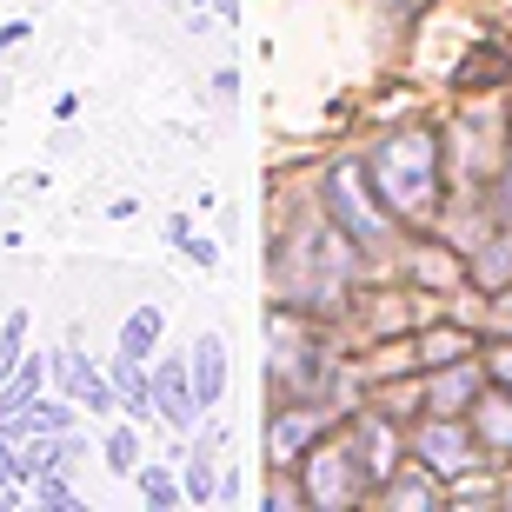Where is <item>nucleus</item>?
Returning <instances> with one entry per match:
<instances>
[{
	"instance_id": "31",
	"label": "nucleus",
	"mask_w": 512,
	"mask_h": 512,
	"mask_svg": "<svg viewBox=\"0 0 512 512\" xmlns=\"http://www.w3.org/2000/svg\"><path fill=\"white\" fill-rule=\"evenodd\" d=\"M233 7H240V0H207V14H220V20H233Z\"/></svg>"
},
{
	"instance_id": "2",
	"label": "nucleus",
	"mask_w": 512,
	"mask_h": 512,
	"mask_svg": "<svg viewBox=\"0 0 512 512\" xmlns=\"http://www.w3.org/2000/svg\"><path fill=\"white\" fill-rule=\"evenodd\" d=\"M346 280H353V240L340 227L300 240V253H286V293L300 306H340Z\"/></svg>"
},
{
	"instance_id": "32",
	"label": "nucleus",
	"mask_w": 512,
	"mask_h": 512,
	"mask_svg": "<svg viewBox=\"0 0 512 512\" xmlns=\"http://www.w3.org/2000/svg\"><path fill=\"white\" fill-rule=\"evenodd\" d=\"M180 7H207V0H180Z\"/></svg>"
},
{
	"instance_id": "23",
	"label": "nucleus",
	"mask_w": 512,
	"mask_h": 512,
	"mask_svg": "<svg viewBox=\"0 0 512 512\" xmlns=\"http://www.w3.org/2000/svg\"><path fill=\"white\" fill-rule=\"evenodd\" d=\"M20 479V453H14V439H0V486H14Z\"/></svg>"
},
{
	"instance_id": "18",
	"label": "nucleus",
	"mask_w": 512,
	"mask_h": 512,
	"mask_svg": "<svg viewBox=\"0 0 512 512\" xmlns=\"http://www.w3.org/2000/svg\"><path fill=\"white\" fill-rule=\"evenodd\" d=\"M473 286H486V293H499V286H512V233H499V240H486V253L473 260Z\"/></svg>"
},
{
	"instance_id": "3",
	"label": "nucleus",
	"mask_w": 512,
	"mask_h": 512,
	"mask_svg": "<svg viewBox=\"0 0 512 512\" xmlns=\"http://www.w3.org/2000/svg\"><path fill=\"white\" fill-rule=\"evenodd\" d=\"M326 213H333V227H340L353 247H386V240H393V213L380 207L366 167H353V160H340V167L326 173Z\"/></svg>"
},
{
	"instance_id": "27",
	"label": "nucleus",
	"mask_w": 512,
	"mask_h": 512,
	"mask_svg": "<svg viewBox=\"0 0 512 512\" xmlns=\"http://www.w3.org/2000/svg\"><path fill=\"white\" fill-rule=\"evenodd\" d=\"M493 380L512 393V346H499V353H493Z\"/></svg>"
},
{
	"instance_id": "9",
	"label": "nucleus",
	"mask_w": 512,
	"mask_h": 512,
	"mask_svg": "<svg viewBox=\"0 0 512 512\" xmlns=\"http://www.w3.org/2000/svg\"><path fill=\"white\" fill-rule=\"evenodd\" d=\"M187 373H193V399H200V413L220 406V393H227V340H220V333H200V340H193Z\"/></svg>"
},
{
	"instance_id": "25",
	"label": "nucleus",
	"mask_w": 512,
	"mask_h": 512,
	"mask_svg": "<svg viewBox=\"0 0 512 512\" xmlns=\"http://www.w3.org/2000/svg\"><path fill=\"white\" fill-rule=\"evenodd\" d=\"M233 94H240V74H233V67H227V74H213V100H227V107H233Z\"/></svg>"
},
{
	"instance_id": "8",
	"label": "nucleus",
	"mask_w": 512,
	"mask_h": 512,
	"mask_svg": "<svg viewBox=\"0 0 512 512\" xmlns=\"http://www.w3.org/2000/svg\"><path fill=\"white\" fill-rule=\"evenodd\" d=\"M326 419H333V406H280V413H273V466H293V459L306 453V439L320 433Z\"/></svg>"
},
{
	"instance_id": "24",
	"label": "nucleus",
	"mask_w": 512,
	"mask_h": 512,
	"mask_svg": "<svg viewBox=\"0 0 512 512\" xmlns=\"http://www.w3.org/2000/svg\"><path fill=\"white\" fill-rule=\"evenodd\" d=\"M187 240H193V227H187V213H173V220H167V247L180 253V247H187Z\"/></svg>"
},
{
	"instance_id": "6",
	"label": "nucleus",
	"mask_w": 512,
	"mask_h": 512,
	"mask_svg": "<svg viewBox=\"0 0 512 512\" xmlns=\"http://www.w3.org/2000/svg\"><path fill=\"white\" fill-rule=\"evenodd\" d=\"M153 413L167 419L173 433H193L200 426V399H193V373H187V360H160L153 366Z\"/></svg>"
},
{
	"instance_id": "17",
	"label": "nucleus",
	"mask_w": 512,
	"mask_h": 512,
	"mask_svg": "<svg viewBox=\"0 0 512 512\" xmlns=\"http://www.w3.org/2000/svg\"><path fill=\"white\" fill-rule=\"evenodd\" d=\"M512 74V60H506V47H473V54L459 60V74H453V87H486V80H506Z\"/></svg>"
},
{
	"instance_id": "1",
	"label": "nucleus",
	"mask_w": 512,
	"mask_h": 512,
	"mask_svg": "<svg viewBox=\"0 0 512 512\" xmlns=\"http://www.w3.org/2000/svg\"><path fill=\"white\" fill-rule=\"evenodd\" d=\"M366 180L380 193V207L393 220H426L439 207V140L433 133H386L373 160H366Z\"/></svg>"
},
{
	"instance_id": "13",
	"label": "nucleus",
	"mask_w": 512,
	"mask_h": 512,
	"mask_svg": "<svg viewBox=\"0 0 512 512\" xmlns=\"http://www.w3.org/2000/svg\"><path fill=\"white\" fill-rule=\"evenodd\" d=\"M40 386H47V360H20L7 380H0V419H14L20 406H34Z\"/></svg>"
},
{
	"instance_id": "21",
	"label": "nucleus",
	"mask_w": 512,
	"mask_h": 512,
	"mask_svg": "<svg viewBox=\"0 0 512 512\" xmlns=\"http://www.w3.org/2000/svg\"><path fill=\"white\" fill-rule=\"evenodd\" d=\"M107 466H114L120 479L140 473V433H133V426H114V433H107Z\"/></svg>"
},
{
	"instance_id": "29",
	"label": "nucleus",
	"mask_w": 512,
	"mask_h": 512,
	"mask_svg": "<svg viewBox=\"0 0 512 512\" xmlns=\"http://www.w3.org/2000/svg\"><path fill=\"white\" fill-rule=\"evenodd\" d=\"M499 220H512V160H506V180H499Z\"/></svg>"
},
{
	"instance_id": "5",
	"label": "nucleus",
	"mask_w": 512,
	"mask_h": 512,
	"mask_svg": "<svg viewBox=\"0 0 512 512\" xmlns=\"http://www.w3.org/2000/svg\"><path fill=\"white\" fill-rule=\"evenodd\" d=\"M413 453H419V466H433L439 479H459V473H473V466H479V433H473V426H459V413H433L413 433Z\"/></svg>"
},
{
	"instance_id": "19",
	"label": "nucleus",
	"mask_w": 512,
	"mask_h": 512,
	"mask_svg": "<svg viewBox=\"0 0 512 512\" xmlns=\"http://www.w3.org/2000/svg\"><path fill=\"white\" fill-rule=\"evenodd\" d=\"M153 346H160V306H140V313H127V326H120V353H127V360H147Z\"/></svg>"
},
{
	"instance_id": "11",
	"label": "nucleus",
	"mask_w": 512,
	"mask_h": 512,
	"mask_svg": "<svg viewBox=\"0 0 512 512\" xmlns=\"http://www.w3.org/2000/svg\"><path fill=\"white\" fill-rule=\"evenodd\" d=\"M479 393H486V386H479V373L466 360H453L433 386H426V406H433V413H459V406H473Z\"/></svg>"
},
{
	"instance_id": "16",
	"label": "nucleus",
	"mask_w": 512,
	"mask_h": 512,
	"mask_svg": "<svg viewBox=\"0 0 512 512\" xmlns=\"http://www.w3.org/2000/svg\"><path fill=\"white\" fill-rule=\"evenodd\" d=\"M386 506H439V473L419 466V473H386Z\"/></svg>"
},
{
	"instance_id": "26",
	"label": "nucleus",
	"mask_w": 512,
	"mask_h": 512,
	"mask_svg": "<svg viewBox=\"0 0 512 512\" xmlns=\"http://www.w3.org/2000/svg\"><path fill=\"white\" fill-rule=\"evenodd\" d=\"M34 34V27H27V20H7V27H0V54H7V47H20V40Z\"/></svg>"
},
{
	"instance_id": "10",
	"label": "nucleus",
	"mask_w": 512,
	"mask_h": 512,
	"mask_svg": "<svg viewBox=\"0 0 512 512\" xmlns=\"http://www.w3.org/2000/svg\"><path fill=\"white\" fill-rule=\"evenodd\" d=\"M473 433L479 446H493V453H512V393H479L473 399Z\"/></svg>"
},
{
	"instance_id": "12",
	"label": "nucleus",
	"mask_w": 512,
	"mask_h": 512,
	"mask_svg": "<svg viewBox=\"0 0 512 512\" xmlns=\"http://www.w3.org/2000/svg\"><path fill=\"white\" fill-rule=\"evenodd\" d=\"M353 446H360L366 479H380V486H386V473L399 466V459H393V433H386L380 419H360V426H353Z\"/></svg>"
},
{
	"instance_id": "7",
	"label": "nucleus",
	"mask_w": 512,
	"mask_h": 512,
	"mask_svg": "<svg viewBox=\"0 0 512 512\" xmlns=\"http://www.w3.org/2000/svg\"><path fill=\"white\" fill-rule=\"evenodd\" d=\"M54 380L60 393L74 399V406H87V413H114L120 393H114V373H100V366H87L80 353H54Z\"/></svg>"
},
{
	"instance_id": "33",
	"label": "nucleus",
	"mask_w": 512,
	"mask_h": 512,
	"mask_svg": "<svg viewBox=\"0 0 512 512\" xmlns=\"http://www.w3.org/2000/svg\"><path fill=\"white\" fill-rule=\"evenodd\" d=\"M506 506H512V479H506Z\"/></svg>"
},
{
	"instance_id": "4",
	"label": "nucleus",
	"mask_w": 512,
	"mask_h": 512,
	"mask_svg": "<svg viewBox=\"0 0 512 512\" xmlns=\"http://www.w3.org/2000/svg\"><path fill=\"white\" fill-rule=\"evenodd\" d=\"M360 486H366V466H360V446H353V433L333 439V446H313V453H306V466H300V493L313 499L320 512L353 506V499H360Z\"/></svg>"
},
{
	"instance_id": "22",
	"label": "nucleus",
	"mask_w": 512,
	"mask_h": 512,
	"mask_svg": "<svg viewBox=\"0 0 512 512\" xmlns=\"http://www.w3.org/2000/svg\"><path fill=\"white\" fill-rule=\"evenodd\" d=\"M140 493H147L153 506H180V499H187L180 486H173V473H167V466H140Z\"/></svg>"
},
{
	"instance_id": "14",
	"label": "nucleus",
	"mask_w": 512,
	"mask_h": 512,
	"mask_svg": "<svg viewBox=\"0 0 512 512\" xmlns=\"http://www.w3.org/2000/svg\"><path fill=\"white\" fill-rule=\"evenodd\" d=\"M213 446H220V433H200L193 453H180V493L187 499H213Z\"/></svg>"
},
{
	"instance_id": "20",
	"label": "nucleus",
	"mask_w": 512,
	"mask_h": 512,
	"mask_svg": "<svg viewBox=\"0 0 512 512\" xmlns=\"http://www.w3.org/2000/svg\"><path fill=\"white\" fill-rule=\"evenodd\" d=\"M466 353H473V333H459V326H439V333L419 340V360L426 366H453V360H466Z\"/></svg>"
},
{
	"instance_id": "15",
	"label": "nucleus",
	"mask_w": 512,
	"mask_h": 512,
	"mask_svg": "<svg viewBox=\"0 0 512 512\" xmlns=\"http://www.w3.org/2000/svg\"><path fill=\"white\" fill-rule=\"evenodd\" d=\"M114 393H120V413L133 419L153 413V373H140V360H127V353L114 360Z\"/></svg>"
},
{
	"instance_id": "30",
	"label": "nucleus",
	"mask_w": 512,
	"mask_h": 512,
	"mask_svg": "<svg viewBox=\"0 0 512 512\" xmlns=\"http://www.w3.org/2000/svg\"><path fill=\"white\" fill-rule=\"evenodd\" d=\"M499 326H512V286H499Z\"/></svg>"
},
{
	"instance_id": "28",
	"label": "nucleus",
	"mask_w": 512,
	"mask_h": 512,
	"mask_svg": "<svg viewBox=\"0 0 512 512\" xmlns=\"http://www.w3.org/2000/svg\"><path fill=\"white\" fill-rule=\"evenodd\" d=\"M180 253H187V260H193V266H213V260H220V253H213V247H207V240H187V247H180Z\"/></svg>"
}]
</instances>
